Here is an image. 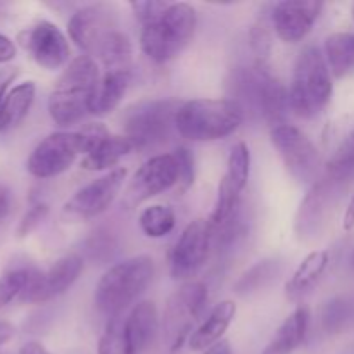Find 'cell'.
Instances as JSON below:
<instances>
[{
  "mask_svg": "<svg viewBox=\"0 0 354 354\" xmlns=\"http://www.w3.org/2000/svg\"><path fill=\"white\" fill-rule=\"evenodd\" d=\"M16 57V45L10 38L0 33V62H7Z\"/></svg>",
  "mask_w": 354,
  "mask_h": 354,
  "instance_id": "obj_41",
  "label": "cell"
},
{
  "mask_svg": "<svg viewBox=\"0 0 354 354\" xmlns=\"http://www.w3.org/2000/svg\"><path fill=\"white\" fill-rule=\"evenodd\" d=\"M124 324L135 351L137 354L145 351L159 332L158 308L152 301H140L131 308L130 315L124 318Z\"/></svg>",
  "mask_w": 354,
  "mask_h": 354,
  "instance_id": "obj_19",
  "label": "cell"
},
{
  "mask_svg": "<svg viewBox=\"0 0 354 354\" xmlns=\"http://www.w3.org/2000/svg\"><path fill=\"white\" fill-rule=\"evenodd\" d=\"M127 168L111 169L106 175L90 182L88 185L82 187L62 206V220L66 223H82V221L93 220V218L106 213L113 206L116 197L120 196V190L127 180Z\"/></svg>",
  "mask_w": 354,
  "mask_h": 354,
  "instance_id": "obj_9",
  "label": "cell"
},
{
  "mask_svg": "<svg viewBox=\"0 0 354 354\" xmlns=\"http://www.w3.org/2000/svg\"><path fill=\"white\" fill-rule=\"evenodd\" d=\"M351 266L354 268V251H353V254H351Z\"/></svg>",
  "mask_w": 354,
  "mask_h": 354,
  "instance_id": "obj_46",
  "label": "cell"
},
{
  "mask_svg": "<svg viewBox=\"0 0 354 354\" xmlns=\"http://www.w3.org/2000/svg\"><path fill=\"white\" fill-rule=\"evenodd\" d=\"M245 114L230 99H194L180 104L175 127L183 138L192 142H214L239 130Z\"/></svg>",
  "mask_w": 354,
  "mask_h": 354,
  "instance_id": "obj_3",
  "label": "cell"
},
{
  "mask_svg": "<svg viewBox=\"0 0 354 354\" xmlns=\"http://www.w3.org/2000/svg\"><path fill=\"white\" fill-rule=\"evenodd\" d=\"M196 26L197 14L190 3H171L158 21L142 26V52L158 64L173 61L190 44Z\"/></svg>",
  "mask_w": 354,
  "mask_h": 354,
  "instance_id": "obj_5",
  "label": "cell"
},
{
  "mask_svg": "<svg viewBox=\"0 0 354 354\" xmlns=\"http://www.w3.org/2000/svg\"><path fill=\"white\" fill-rule=\"evenodd\" d=\"M131 55L133 48L130 38L120 30L113 31L95 52L104 71H131Z\"/></svg>",
  "mask_w": 354,
  "mask_h": 354,
  "instance_id": "obj_27",
  "label": "cell"
},
{
  "mask_svg": "<svg viewBox=\"0 0 354 354\" xmlns=\"http://www.w3.org/2000/svg\"><path fill=\"white\" fill-rule=\"evenodd\" d=\"M310 311L306 306H297L277 328L263 354H292L306 339Z\"/></svg>",
  "mask_w": 354,
  "mask_h": 354,
  "instance_id": "obj_20",
  "label": "cell"
},
{
  "mask_svg": "<svg viewBox=\"0 0 354 354\" xmlns=\"http://www.w3.org/2000/svg\"><path fill=\"white\" fill-rule=\"evenodd\" d=\"M78 156H83L80 131H54L31 151L26 169L35 178H54L68 171Z\"/></svg>",
  "mask_w": 354,
  "mask_h": 354,
  "instance_id": "obj_10",
  "label": "cell"
},
{
  "mask_svg": "<svg viewBox=\"0 0 354 354\" xmlns=\"http://www.w3.org/2000/svg\"><path fill=\"white\" fill-rule=\"evenodd\" d=\"M342 228H344L346 232H351L354 228V192L351 199H349L348 207H346L344 218H342Z\"/></svg>",
  "mask_w": 354,
  "mask_h": 354,
  "instance_id": "obj_42",
  "label": "cell"
},
{
  "mask_svg": "<svg viewBox=\"0 0 354 354\" xmlns=\"http://www.w3.org/2000/svg\"><path fill=\"white\" fill-rule=\"evenodd\" d=\"M19 71L17 68H3L0 69V106H2L3 99H6V92L9 88L10 83L17 78Z\"/></svg>",
  "mask_w": 354,
  "mask_h": 354,
  "instance_id": "obj_40",
  "label": "cell"
},
{
  "mask_svg": "<svg viewBox=\"0 0 354 354\" xmlns=\"http://www.w3.org/2000/svg\"><path fill=\"white\" fill-rule=\"evenodd\" d=\"M19 354H48L47 349L40 344V342H28L21 348Z\"/></svg>",
  "mask_w": 354,
  "mask_h": 354,
  "instance_id": "obj_44",
  "label": "cell"
},
{
  "mask_svg": "<svg viewBox=\"0 0 354 354\" xmlns=\"http://www.w3.org/2000/svg\"><path fill=\"white\" fill-rule=\"evenodd\" d=\"M214 234L209 221L194 220L185 227L169 258V273L173 280H189L206 265L213 248Z\"/></svg>",
  "mask_w": 354,
  "mask_h": 354,
  "instance_id": "obj_11",
  "label": "cell"
},
{
  "mask_svg": "<svg viewBox=\"0 0 354 354\" xmlns=\"http://www.w3.org/2000/svg\"><path fill=\"white\" fill-rule=\"evenodd\" d=\"M10 207H12V194L6 185H0V228L6 223Z\"/></svg>",
  "mask_w": 354,
  "mask_h": 354,
  "instance_id": "obj_39",
  "label": "cell"
},
{
  "mask_svg": "<svg viewBox=\"0 0 354 354\" xmlns=\"http://www.w3.org/2000/svg\"><path fill=\"white\" fill-rule=\"evenodd\" d=\"M203 354H232V349H230V344H228V341H220L218 344L211 346L209 349H206Z\"/></svg>",
  "mask_w": 354,
  "mask_h": 354,
  "instance_id": "obj_45",
  "label": "cell"
},
{
  "mask_svg": "<svg viewBox=\"0 0 354 354\" xmlns=\"http://www.w3.org/2000/svg\"><path fill=\"white\" fill-rule=\"evenodd\" d=\"M277 273H279V261H275V259H263V261L251 266L239 279V282L235 283V292L239 296H249L252 292H258L259 289L268 286L275 279Z\"/></svg>",
  "mask_w": 354,
  "mask_h": 354,
  "instance_id": "obj_32",
  "label": "cell"
},
{
  "mask_svg": "<svg viewBox=\"0 0 354 354\" xmlns=\"http://www.w3.org/2000/svg\"><path fill=\"white\" fill-rule=\"evenodd\" d=\"M169 6L171 3L161 2V0H133V2H130L131 12L140 21L142 26H147V24L158 21Z\"/></svg>",
  "mask_w": 354,
  "mask_h": 354,
  "instance_id": "obj_36",
  "label": "cell"
},
{
  "mask_svg": "<svg viewBox=\"0 0 354 354\" xmlns=\"http://www.w3.org/2000/svg\"><path fill=\"white\" fill-rule=\"evenodd\" d=\"M353 317V306L344 297H334L327 301L320 311L322 327L327 334H339L348 327Z\"/></svg>",
  "mask_w": 354,
  "mask_h": 354,
  "instance_id": "obj_33",
  "label": "cell"
},
{
  "mask_svg": "<svg viewBox=\"0 0 354 354\" xmlns=\"http://www.w3.org/2000/svg\"><path fill=\"white\" fill-rule=\"evenodd\" d=\"M176 216L175 211L166 204H152L145 207L138 216V225L149 239H162L171 234L175 228Z\"/></svg>",
  "mask_w": 354,
  "mask_h": 354,
  "instance_id": "obj_29",
  "label": "cell"
},
{
  "mask_svg": "<svg viewBox=\"0 0 354 354\" xmlns=\"http://www.w3.org/2000/svg\"><path fill=\"white\" fill-rule=\"evenodd\" d=\"M178 165V185L180 192H185L194 185L196 180V162H194V154L187 147H178L173 152Z\"/></svg>",
  "mask_w": 354,
  "mask_h": 354,
  "instance_id": "obj_37",
  "label": "cell"
},
{
  "mask_svg": "<svg viewBox=\"0 0 354 354\" xmlns=\"http://www.w3.org/2000/svg\"><path fill=\"white\" fill-rule=\"evenodd\" d=\"M270 138L289 175L301 185H313L318 180L322 162L311 138L289 123L272 128Z\"/></svg>",
  "mask_w": 354,
  "mask_h": 354,
  "instance_id": "obj_7",
  "label": "cell"
},
{
  "mask_svg": "<svg viewBox=\"0 0 354 354\" xmlns=\"http://www.w3.org/2000/svg\"><path fill=\"white\" fill-rule=\"evenodd\" d=\"M37 95V86L33 82H23L14 86L0 106V131H9L16 128L30 113Z\"/></svg>",
  "mask_w": 354,
  "mask_h": 354,
  "instance_id": "obj_25",
  "label": "cell"
},
{
  "mask_svg": "<svg viewBox=\"0 0 354 354\" xmlns=\"http://www.w3.org/2000/svg\"><path fill=\"white\" fill-rule=\"evenodd\" d=\"M131 83V71H104L93 92L90 114L104 116L116 109L127 95Z\"/></svg>",
  "mask_w": 354,
  "mask_h": 354,
  "instance_id": "obj_21",
  "label": "cell"
},
{
  "mask_svg": "<svg viewBox=\"0 0 354 354\" xmlns=\"http://www.w3.org/2000/svg\"><path fill=\"white\" fill-rule=\"evenodd\" d=\"M131 151H135V147L130 138L124 135L109 133L93 147V151L83 156L82 168L86 171H104V169L111 171L116 169L114 166Z\"/></svg>",
  "mask_w": 354,
  "mask_h": 354,
  "instance_id": "obj_23",
  "label": "cell"
},
{
  "mask_svg": "<svg viewBox=\"0 0 354 354\" xmlns=\"http://www.w3.org/2000/svg\"><path fill=\"white\" fill-rule=\"evenodd\" d=\"M21 47L40 68L57 71L69 61V44L66 35L50 21H38L30 28H24L17 35Z\"/></svg>",
  "mask_w": 354,
  "mask_h": 354,
  "instance_id": "obj_14",
  "label": "cell"
},
{
  "mask_svg": "<svg viewBox=\"0 0 354 354\" xmlns=\"http://www.w3.org/2000/svg\"><path fill=\"white\" fill-rule=\"evenodd\" d=\"M324 55L332 76L346 78L354 71V33L337 31L325 38Z\"/></svg>",
  "mask_w": 354,
  "mask_h": 354,
  "instance_id": "obj_24",
  "label": "cell"
},
{
  "mask_svg": "<svg viewBox=\"0 0 354 354\" xmlns=\"http://www.w3.org/2000/svg\"><path fill=\"white\" fill-rule=\"evenodd\" d=\"M351 14H353V19H354V3L351 6Z\"/></svg>",
  "mask_w": 354,
  "mask_h": 354,
  "instance_id": "obj_47",
  "label": "cell"
},
{
  "mask_svg": "<svg viewBox=\"0 0 354 354\" xmlns=\"http://www.w3.org/2000/svg\"><path fill=\"white\" fill-rule=\"evenodd\" d=\"M82 272L83 259L76 252H69V254L59 258L47 272H41L33 266L30 280H28L19 299L23 303L33 304H41L55 299L68 289H71V286L78 280Z\"/></svg>",
  "mask_w": 354,
  "mask_h": 354,
  "instance_id": "obj_12",
  "label": "cell"
},
{
  "mask_svg": "<svg viewBox=\"0 0 354 354\" xmlns=\"http://www.w3.org/2000/svg\"><path fill=\"white\" fill-rule=\"evenodd\" d=\"M154 261L151 256H133L111 266L95 287L93 301L100 313L114 318L121 317L152 282Z\"/></svg>",
  "mask_w": 354,
  "mask_h": 354,
  "instance_id": "obj_2",
  "label": "cell"
},
{
  "mask_svg": "<svg viewBox=\"0 0 354 354\" xmlns=\"http://www.w3.org/2000/svg\"><path fill=\"white\" fill-rule=\"evenodd\" d=\"M178 183V165L173 154H159L147 159L135 171L124 192V204L135 207Z\"/></svg>",
  "mask_w": 354,
  "mask_h": 354,
  "instance_id": "obj_15",
  "label": "cell"
},
{
  "mask_svg": "<svg viewBox=\"0 0 354 354\" xmlns=\"http://www.w3.org/2000/svg\"><path fill=\"white\" fill-rule=\"evenodd\" d=\"M289 109V90L268 69L265 73V80H263L261 118L272 128L280 127V124H286V118Z\"/></svg>",
  "mask_w": 354,
  "mask_h": 354,
  "instance_id": "obj_26",
  "label": "cell"
},
{
  "mask_svg": "<svg viewBox=\"0 0 354 354\" xmlns=\"http://www.w3.org/2000/svg\"><path fill=\"white\" fill-rule=\"evenodd\" d=\"M330 256L327 251H313L299 263L286 283V296L289 301H299L313 289L327 270Z\"/></svg>",
  "mask_w": 354,
  "mask_h": 354,
  "instance_id": "obj_22",
  "label": "cell"
},
{
  "mask_svg": "<svg viewBox=\"0 0 354 354\" xmlns=\"http://www.w3.org/2000/svg\"><path fill=\"white\" fill-rule=\"evenodd\" d=\"M14 335V327L9 322L0 320V346L6 344L7 341H10V337Z\"/></svg>",
  "mask_w": 354,
  "mask_h": 354,
  "instance_id": "obj_43",
  "label": "cell"
},
{
  "mask_svg": "<svg viewBox=\"0 0 354 354\" xmlns=\"http://www.w3.org/2000/svg\"><path fill=\"white\" fill-rule=\"evenodd\" d=\"M334 83L325 55L317 45H308L294 62L289 88L290 111L304 120L318 116L330 102Z\"/></svg>",
  "mask_w": 354,
  "mask_h": 354,
  "instance_id": "obj_4",
  "label": "cell"
},
{
  "mask_svg": "<svg viewBox=\"0 0 354 354\" xmlns=\"http://www.w3.org/2000/svg\"><path fill=\"white\" fill-rule=\"evenodd\" d=\"M325 176L341 187L354 180V128L335 149L334 156L325 166Z\"/></svg>",
  "mask_w": 354,
  "mask_h": 354,
  "instance_id": "obj_28",
  "label": "cell"
},
{
  "mask_svg": "<svg viewBox=\"0 0 354 354\" xmlns=\"http://www.w3.org/2000/svg\"><path fill=\"white\" fill-rule=\"evenodd\" d=\"M97 354H137L127 332L124 318H109L99 339Z\"/></svg>",
  "mask_w": 354,
  "mask_h": 354,
  "instance_id": "obj_30",
  "label": "cell"
},
{
  "mask_svg": "<svg viewBox=\"0 0 354 354\" xmlns=\"http://www.w3.org/2000/svg\"><path fill=\"white\" fill-rule=\"evenodd\" d=\"M118 30V10L113 3H88L76 10L68 23V35L86 55H95L97 48L113 31Z\"/></svg>",
  "mask_w": 354,
  "mask_h": 354,
  "instance_id": "obj_13",
  "label": "cell"
},
{
  "mask_svg": "<svg viewBox=\"0 0 354 354\" xmlns=\"http://www.w3.org/2000/svg\"><path fill=\"white\" fill-rule=\"evenodd\" d=\"M178 104L168 99H147L131 104L123 113L124 137L135 151H147L169 140L175 127Z\"/></svg>",
  "mask_w": 354,
  "mask_h": 354,
  "instance_id": "obj_6",
  "label": "cell"
},
{
  "mask_svg": "<svg viewBox=\"0 0 354 354\" xmlns=\"http://www.w3.org/2000/svg\"><path fill=\"white\" fill-rule=\"evenodd\" d=\"M99 78L95 59L86 54L66 66L48 97V114L57 127H71L88 116Z\"/></svg>",
  "mask_w": 354,
  "mask_h": 354,
  "instance_id": "obj_1",
  "label": "cell"
},
{
  "mask_svg": "<svg viewBox=\"0 0 354 354\" xmlns=\"http://www.w3.org/2000/svg\"><path fill=\"white\" fill-rule=\"evenodd\" d=\"M272 19L268 21L265 17H259L251 30V47L256 55V64L268 66L270 52H272Z\"/></svg>",
  "mask_w": 354,
  "mask_h": 354,
  "instance_id": "obj_35",
  "label": "cell"
},
{
  "mask_svg": "<svg viewBox=\"0 0 354 354\" xmlns=\"http://www.w3.org/2000/svg\"><path fill=\"white\" fill-rule=\"evenodd\" d=\"M235 315H237V304L230 299H225L221 303H218L213 310L209 311V315L206 317V320L192 332L189 339V348L192 351H206L211 346L218 344L220 341H223L225 332L228 330V327L232 325V322L235 320Z\"/></svg>",
  "mask_w": 354,
  "mask_h": 354,
  "instance_id": "obj_18",
  "label": "cell"
},
{
  "mask_svg": "<svg viewBox=\"0 0 354 354\" xmlns=\"http://www.w3.org/2000/svg\"><path fill=\"white\" fill-rule=\"evenodd\" d=\"M341 189V185L334 183L325 175L311 185L306 197L301 201L296 220H294V232H296L297 239L308 241V239L318 235L325 220H327L332 203L335 201V196Z\"/></svg>",
  "mask_w": 354,
  "mask_h": 354,
  "instance_id": "obj_16",
  "label": "cell"
},
{
  "mask_svg": "<svg viewBox=\"0 0 354 354\" xmlns=\"http://www.w3.org/2000/svg\"><path fill=\"white\" fill-rule=\"evenodd\" d=\"M324 3L317 0H286L273 6L272 26L286 44L304 40L320 17Z\"/></svg>",
  "mask_w": 354,
  "mask_h": 354,
  "instance_id": "obj_17",
  "label": "cell"
},
{
  "mask_svg": "<svg viewBox=\"0 0 354 354\" xmlns=\"http://www.w3.org/2000/svg\"><path fill=\"white\" fill-rule=\"evenodd\" d=\"M249 173H251V151L245 142H237L230 149L227 159V173L223 178L239 192H244L249 182Z\"/></svg>",
  "mask_w": 354,
  "mask_h": 354,
  "instance_id": "obj_31",
  "label": "cell"
},
{
  "mask_svg": "<svg viewBox=\"0 0 354 354\" xmlns=\"http://www.w3.org/2000/svg\"><path fill=\"white\" fill-rule=\"evenodd\" d=\"M207 287L203 282H185L175 294H171L165 306L162 328L169 341V349L176 353L182 349L183 342L192 335V327L199 322L206 310Z\"/></svg>",
  "mask_w": 354,
  "mask_h": 354,
  "instance_id": "obj_8",
  "label": "cell"
},
{
  "mask_svg": "<svg viewBox=\"0 0 354 354\" xmlns=\"http://www.w3.org/2000/svg\"><path fill=\"white\" fill-rule=\"evenodd\" d=\"M48 214V206L45 203H37L30 207V209L24 213L23 220H21L19 227H17V235L19 237H26L30 235L41 221L47 218Z\"/></svg>",
  "mask_w": 354,
  "mask_h": 354,
  "instance_id": "obj_38",
  "label": "cell"
},
{
  "mask_svg": "<svg viewBox=\"0 0 354 354\" xmlns=\"http://www.w3.org/2000/svg\"><path fill=\"white\" fill-rule=\"evenodd\" d=\"M31 270H33L31 265L16 266V268H10L3 277H0V310L23 294L24 287L30 280Z\"/></svg>",
  "mask_w": 354,
  "mask_h": 354,
  "instance_id": "obj_34",
  "label": "cell"
}]
</instances>
